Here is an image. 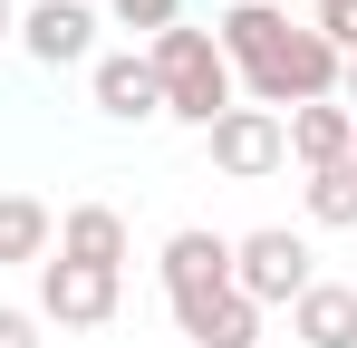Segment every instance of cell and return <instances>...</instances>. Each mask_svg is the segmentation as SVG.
<instances>
[{
  "label": "cell",
  "instance_id": "6da1fadb",
  "mask_svg": "<svg viewBox=\"0 0 357 348\" xmlns=\"http://www.w3.org/2000/svg\"><path fill=\"white\" fill-rule=\"evenodd\" d=\"M145 68H155V87H165V116L174 126H213V116H232L241 107V87H232V58L213 49V29H165V39H145Z\"/></svg>",
  "mask_w": 357,
  "mask_h": 348
},
{
  "label": "cell",
  "instance_id": "7a4b0ae2",
  "mask_svg": "<svg viewBox=\"0 0 357 348\" xmlns=\"http://www.w3.org/2000/svg\"><path fill=\"white\" fill-rule=\"evenodd\" d=\"M319 97H338V49H328L319 29H290L280 49H271L251 78H241V107H271V116L319 107Z\"/></svg>",
  "mask_w": 357,
  "mask_h": 348
},
{
  "label": "cell",
  "instance_id": "3957f363",
  "mask_svg": "<svg viewBox=\"0 0 357 348\" xmlns=\"http://www.w3.org/2000/svg\"><path fill=\"white\" fill-rule=\"evenodd\" d=\"M155 271H165V300H174V329H193L213 300H232V242L183 223V232H165V261Z\"/></svg>",
  "mask_w": 357,
  "mask_h": 348
},
{
  "label": "cell",
  "instance_id": "277c9868",
  "mask_svg": "<svg viewBox=\"0 0 357 348\" xmlns=\"http://www.w3.org/2000/svg\"><path fill=\"white\" fill-rule=\"evenodd\" d=\"M309 281H319V271H309V242H299L290 223H261V232L232 242V290L251 300V310H290Z\"/></svg>",
  "mask_w": 357,
  "mask_h": 348
},
{
  "label": "cell",
  "instance_id": "5b68a950",
  "mask_svg": "<svg viewBox=\"0 0 357 348\" xmlns=\"http://www.w3.org/2000/svg\"><path fill=\"white\" fill-rule=\"evenodd\" d=\"M116 300H126V271H97V261H39V329H107L116 319Z\"/></svg>",
  "mask_w": 357,
  "mask_h": 348
},
{
  "label": "cell",
  "instance_id": "8992f818",
  "mask_svg": "<svg viewBox=\"0 0 357 348\" xmlns=\"http://www.w3.org/2000/svg\"><path fill=\"white\" fill-rule=\"evenodd\" d=\"M203 145H213V165L232 174V184H261V174L290 165V136H280V116H271V107H232V116H213V126H203Z\"/></svg>",
  "mask_w": 357,
  "mask_h": 348
},
{
  "label": "cell",
  "instance_id": "52a82bcc",
  "mask_svg": "<svg viewBox=\"0 0 357 348\" xmlns=\"http://www.w3.org/2000/svg\"><path fill=\"white\" fill-rule=\"evenodd\" d=\"M87 97H97V116H116V126L165 116V87H155L145 49H107V58H87Z\"/></svg>",
  "mask_w": 357,
  "mask_h": 348
},
{
  "label": "cell",
  "instance_id": "ba28073f",
  "mask_svg": "<svg viewBox=\"0 0 357 348\" xmlns=\"http://www.w3.org/2000/svg\"><path fill=\"white\" fill-rule=\"evenodd\" d=\"M20 49L39 58V68H87L97 58V10L87 0H39L20 20Z\"/></svg>",
  "mask_w": 357,
  "mask_h": 348
},
{
  "label": "cell",
  "instance_id": "9c48e42d",
  "mask_svg": "<svg viewBox=\"0 0 357 348\" xmlns=\"http://www.w3.org/2000/svg\"><path fill=\"white\" fill-rule=\"evenodd\" d=\"M280 39H290V10H261V0H232V10L213 20V49L232 58V87H241L271 49H280Z\"/></svg>",
  "mask_w": 357,
  "mask_h": 348
},
{
  "label": "cell",
  "instance_id": "30bf717a",
  "mask_svg": "<svg viewBox=\"0 0 357 348\" xmlns=\"http://www.w3.org/2000/svg\"><path fill=\"white\" fill-rule=\"evenodd\" d=\"M280 136H290V155H299L309 174H328V165H348L357 116L338 107V97H319V107H290V116H280Z\"/></svg>",
  "mask_w": 357,
  "mask_h": 348
},
{
  "label": "cell",
  "instance_id": "8fae6325",
  "mask_svg": "<svg viewBox=\"0 0 357 348\" xmlns=\"http://www.w3.org/2000/svg\"><path fill=\"white\" fill-rule=\"evenodd\" d=\"M290 339L299 348H357V290L348 281H309L290 300Z\"/></svg>",
  "mask_w": 357,
  "mask_h": 348
},
{
  "label": "cell",
  "instance_id": "7c38bea8",
  "mask_svg": "<svg viewBox=\"0 0 357 348\" xmlns=\"http://www.w3.org/2000/svg\"><path fill=\"white\" fill-rule=\"evenodd\" d=\"M59 261L126 271V213H116V203H68V213H59Z\"/></svg>",
  "mask_w": 357,
  "mask_h": 348
},
{
  "label": "cell",
  "instance_id": "4fadbf2b",
  "mask_svg": "<svg viewBox=\"0 0 357 348\" xmlns=\"http://www.w3.org/2000/svg\"><path fill=\"white\" fill-rule=\"evenodd\" d=\"M59 252V213L39 194H0V271H39Z\"/></svg>",
  "mask_w": 357,
  "mask_h": 348
},
{
  "label": "cell",
  "instance_id": "5bb4252c",
  "mask_svg": "<svg viewBox=\"0 0 357 348\" xmlns=\"http://www.w3.org/2000/svg\"><path fill=\"white\" fill-rule=\"evenodd\" d=\"M299 203H309V223H319V232H357V174H348V165L309 174V184H299Z\"/></svg>",
  "mask_w": 357,
  "mask_h": 348
},
{
  "label": "cell",
  "instance_id": "9a60e30c",
  "mask_svg": "<svg viewBox=\"0 0 357 348\" xmlns=\"http://www.w3.org/2000/svg\"><path fill=\"white\" fill-rule=\"evenodd\" d=\"M183 339H193V348H261V310L232 290V300H213V310H203Z\"/></svg>",
  "mask_w": 357,
  "mask_h": 348
},
{
  "label": "cell",
  "instance_id": "2e32d148",
  "mask_svg": "<svg viewBox=\"0 0 357 348\" xmlns=\"http://www.w3.org/2000/svg\"><path fill=\"white\" fill-rule=\"evenodd\" d=\"M107 10H116V29H135V39H165L183 20V0H107Z\"/></svg>",
  "mask_w": 357,
  "mask_h": 348
},
{
  "label": "cell",
  "instance_id": "e0dca14e",
  "mask_svg": "<svg viewBox=\"0 0 357 348\" xmlns=\"http://www.w3.org/2000/svg\"><path fill=\"white\" fill-rule=\"evenodd\" d=\"M309 29H319L328 49L348 58V49H357V0H319V20H309Z\"/></svg>",
  "mask_w": 357,
  "mask_h": 348
},
{
  "label": "cell",
  "instance_id": "ac0fdd59",
  "mask_svg": "<svg viewBox=\"0 0 357 348\" xmlns=\"http://www.w3.org/2000/svg\"><path fill=\"white\" fill-rule=\"evenodd\" d=\"M0 348H39V310H20V300H0Z\"/></svg>",
  "mask_w": 357,
  "mask_h": 348
},
{
  "label": "cell",
  "instance_id": "d6986e66",
  "mask_svg": "<svg viewBox=\"0 0 357 348\" xmlns=\"http://www.w3.org/2000/svg\"><path fill=\"white\" fill-rule=\"evenodd\" d=\"M0 39H20V10H10V0H0Z\"/></svg>",
  "mask_w": 357,
  "mask_h": 348
},
{
  "label": "cell",
  "instance_id": "ffe728a7",
  "mask_svg": "<svg viewBox=\"0 0 357 348\" xmlns=\"http://www.w3.org/2000/svg\"><path fill=\"white\" fill-rule=\"evenodd\" d=\"M261 10H290V0H261Z\"/></svg>",
  "mask_w": 357,
  "mask_h": 348
},
{
  "label": "cell",
  "instance_id": "44dd1931",
  "mask_svg": "<svg viewBox=\"0 0 357 348\" xmlns=\"http://www.w3.org/2000/svg\"><path fill=\"white\" fill-rule=\"evenodd\" d=\"M348 174H357V145H348Z\"/></svg>",
  "mask_w": 357,
  "mask_h": 348
}]
</instances>
